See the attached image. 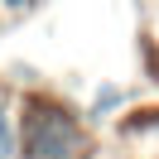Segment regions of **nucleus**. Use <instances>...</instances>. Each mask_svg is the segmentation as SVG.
<instances>
[{
	"label": "nucleus",
	"mask_w": 159,
	"mask_h": 159,
	"mask_svg": "<svg viewBox=\"0 0 159 159\" xmlns=\"http://www.w3.org/2000/svg\"><path fill=\"white\" fill-rule=\"evenodd\" d=\"M15 154L24 159H82L87 125L53 97H29L24 116H15Z\"/></svg>",
	"instance_id": "nucleus-1"
},
{
	"label": "nucleus",
	"mask_w": 159,
	"mask_h": 159,
	"mask_svg": "<svg viewBox=\"0 0 159 159\" xmlns=\"http://www.w3.org/2000/svg\"><path fill=\"white\" fill-rule=\"evenodd\" d=\"M0 159H15V111L0 92Z\"/></svg>",
	"instance_id": "nucleus-2"
},
{
	"label": "nucleus",
	"mask_w": 159,
	"mask_h": 159,
	"mask_svg": "<svg viewBox=\"0 0 159 159\" xmlns=\"http://www.w3.org/2000/svg\"><path fill=\"white\" fill-rule=\"evenodd\" d=\"M120 101H125V92H120V87H106V92H97V101H92V116H111V111H116L120 106Z\"/></svg>",
	"instance_id": "nucleus-3"
},
{
	"label": "nucleus",
	"mask_w": 159,
	"mask_h": 159,
	"mask_svg": "<svg viewBox=\"0 0 159 159\" xmlns=\"http://www.w3.org/2000/svg\"><path fill=\"white\" fill-rule=\"evenodd\" d=\"M43 0H5V10H15V15H29V10H39Z\"/></svg>",
	"instance_id": "nucleus-4"
}]
</instances>
